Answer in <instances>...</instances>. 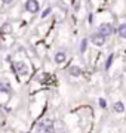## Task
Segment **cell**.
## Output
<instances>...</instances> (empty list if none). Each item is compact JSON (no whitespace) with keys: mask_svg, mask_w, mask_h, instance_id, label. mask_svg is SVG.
Returning <instances> with one entry per match:
<instances>
[{"mask_svg":"<svg viewBox=\"0 0 126 133\" xmlns=\"http://www.w3.org/2000/svg\"><path fill=\"white\" fill-rule=\"evenodd\" d=\"M99 107H101L102 109L107 108V102H105V99H99Z\"/></svg>","mask_w":126,"mask_h":133,"instance_id":"5bb4252c","label":"cell"},{"mask_svg":"<svg viewBox=\"0 0 126 133\" xmlns=\"http://www.w3.org/2000/svg\"><path fill=\"white\" fill-rule=\"evenodd\" d=\"M113 59H114V55H110V56H108V59H107V64H105V68L107 70H108V68H110V65H111V62H113Z\"/></svg>","mask_w":126,"mask_h":133,"instance_id":"7c38bea8","label":"cell"},{"mask_svg":"<svg viewBox=\"0 0 126 133\" xmlns=\"http://www.w3.org/2000/svg\"><path fill=\"white\" fill-rule=\"evenodd\" d=\"M55 132V123L52 118H43L37 124V133H53Z\"/></svg>","mask_w":126,"mask_h":133,"instance_id":"6da1fadb","label":"cell"},{"mask_svg":"<svg viewBox=\"0 0 126 133\" xmlns=\"http://www.w3.org/2000/svg\"><path fill=\"white\" fill-rule=\"evenodd\" d=\"M114 31H116L114 27H113L111 24H108V22H102V24H99V27H98V33H101L102 36H105V37L113 36Z\"/></svg>","mask_w":126,"mask_h":133,"instance_id":"7a4b0ae2","label":"cell"},{"mask_svg":"<svg viewBox=\"0 0 126 133\" xmlns=\"http://www.w3.org/2000/svg\"><path fill=\"white\" fill-rule=\"evenodd\" d=\"M2 2H3V5H10L14 0H2Z\"/></svg>","mask_w":126,"mask_h":133,"instance_id":"2e32d148","label":"cell"},{"mask_svg":"<svg viewBox=\"0 0 126 133\" xmlns=\"http://www.w3.org/2000/svg\"><path fill=\"white\" fill-rule=\"evenodd\" d=\"M113 111L117 112V114L125 112V105H123V102H114V104H113Z\"/></svg>","mask_w":126,"mask_h":133,"instance_id":"9c48e42d","label":"cell"},{"mask_svg":"<svg viewBox=\"0 0 126 133\" xmlns=\"http://www.w3.org/2000/svg\"><path fill=\"white\" fill-rule=\"evenodd\" d=\"M105 40H107V37L105 36H102L101 33H93V34H91V42L95 44V46H102L104 43H105Z\"/></svg>","mask_w":126,"mask_h":133,"instance_id":"5b68a950","label":"cell"},{"mask_svg":"<svg viewBox=\"0 0 126 133\" xmlns=\"http://www.w3.org/2000/svg\"><path fill=\"white\" fill-rule=\"evenodd\" d=\"M24 8H25L27 12H30V14H37L39 9H40V5H39L37 0H27L25 5H24Z\"/></svg>","mask_w":126,"mask_h":133,"instance_id":"277c9868","label":"cell"},{"mask_svg":"<svg viewBox=\"0 0 126 133\" xmlns=\"http://www.w3.org/2000/svg\"><path fill=\"white\" fill-rule=\"evenodd\" d=\"M51 12H52V10H51V8H46V9L43 10V14H42V18H46V16H48Z\"/></svg>","mask_w":126,"mask_h":133,"instance_id":"4fadbf2b","label":"cell"},{"mask_svg":"<svg viewBox=\"0 0 126 133\" xmlns=\"http://www.w3.org/2000/svg\"><path fill=\"white\" fill-rule=\"evenodd\" d=\"M14 70H15V72H16V74H18V76H27V74H28V65H27V64H24V62L22 61H18V62H15L14 64Z\"/></svg>","mask_w":126,"mask_h":133,"instance_id":"3957f363","label":"cell"},{"mask_svg":"<svg viewBox=\"0 0 126 133\" xmlns=\"http://www.w3.org/2000/svg\"><path fill=\"white\" fill-rule=\"evenodd\" d=\"M3 31H8V33H9V31H10V25L9 24L3 25Z\"/></svg>","mask_w":126,"mask_h":133,"instance_id":"9a60e30c","label":"cell"},{"mask_svg":"<svg viewBox=\"0 0 126 133\" xmlns=\"http://www.w3.org/2000/svg\"><path fill=\"white\" fill-rule=\"evenodd\" d=\"M53 59H55V62H56V64H62V62H65V59H67V55H65V52L59 50V52L55 53Z\"/></svg>","mask_w":126,"mask_h":133,"instance_id":"ba28073f","label":"cell"},{"mask_svg":"<svg viewBox=\"0 0 126 133\" xmlns=\"http://www.w3.org/2000/svg\"><path fill=\"white\" fill-rule=\"evenodd\" d=\"M0 92L2 93H10L12 92V86L8 80H0Z\"/></svg>","mask_w":126,"mask_h":133,"instance_id":"8992f818","label":"cell"},{"mask_svg":"<svg viewBox=\"0 0 126 133\" xmlns=\"http://www.w3.org/2000/svg\"><path fill=\"white\" fill-rule=\"evenodd\" d=\"M86 49H87V38H83L82 44H80V52L85 53V52H86Z\"/></svg>","mask_w":126,"mask_h":133,"instance_id":"8fae6325","label":"cell"},{"mask_svg":"<svg viewBox=\"0 0 126 133\" xmlns=\"http://www.w3.org/2000/svg\"><path fill=\"white\" fill-rule=\"evenodd\" d=\"M68 74L71 77H80L82 76V68L77 65H73V66H70L68 68Z\"/></svg>","mask_w":126,"mask_h":133,"instance_id":"52a82bcc","label":"cell"},{"mask_svg":"<svg viewBox=\"0 0 126 133\" xmlns=\"http://www.w3.org/2000/svg\"><path fill=\"white\" fill-rule=\"evenodd\" d=\"M117 34H119V37L126 40V22L119 25V28H117Z\"/></svg>","mask_w":126,"mask_h":133,"instance_id":"30bf717a","label":"cell"}]
</instances>
